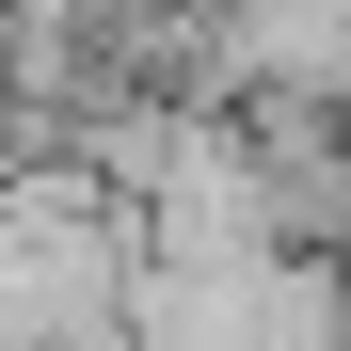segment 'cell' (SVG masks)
<instances>
[{"label":"cell","mask_w":351,"mask_h":351,"mask_svg":"<svg viewBox=\"0 0 351 351\" xmlns=\"http://www.w3.org/2000/svg\"><path fill=\"white\" fill-rule=\"evenodd\" d=\"M144 16H208V0H144Z\"/></svg>","instance_id":"1"}]
</instances>
